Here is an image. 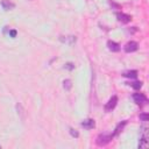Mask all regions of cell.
I'll use <instances>...</instances> for the list:
<instances>
[{
	"label": "cell",
	"mask_w": 149,
	"mask_h": 149,
	"mask_svg": "<svg viewBox=\"0 0 149 149\" xmlns=\"http://www.w3.org/2000/svg\"><path fill=\"white\" fill-rule=\"evenodd\" d=\"M112 139H113L112 134H106V133H104V134H100V135L97 137L95 142H97L98 146H106L107 143H109V142L112 141Z\"/></svg>",
	"instance_id": "cell-1"
},
{
	"label": "cell",
	"mask_w": 149,
	"mask_h": 149,
	"mask_svg": "<svg viewBox=\"0 0 149 149\" xmlns=\"http://www.w3.org/2000/svg\"><path fill=\"white\" fill-rule=\"evenodd\" d=\"M133 100H134V102L137 104V105H143V104H146V102L148 101L147 97H146L143 93H134V94H133Z\"/></svg>",
	"instance_id": "cell-2"
},
{
	"label": "cell",
	"mask_w": 149,
	"mask_h": 149,
	"mask_svg": "<svg viewBox=\"0 0 149 149\" xmlns=\"http://www.w3.org/2000/svg\"><path fill=\"white\" fill-rule=\"evenodd\" d=\"M116 104H118V97H116V95H113V97L106 102V105H105V111H106V112L113 111L114 107L116 106Z\"/></svg>",
	"instance_id": "cell-3"
},
{
	"label": "cell",
	"mask_w": 149,
	"mask_h": 149,
	"mask_svg": "<svg viewBox=\"0 0 149 149\" xmlns=\"http://www.w3.org/2000/svg\"><path fill=\"white\" fill-rule=\"evenodd\" d=\"M125 51L126 52H134V51H136L137 49H139V44H137V42H135V41H129L126 45H125Z\"/></svg>",
	"instance_id": "cell-4"
},
{
	"label": "cell",
	"mask_w": 149,
	"mask_h": 149,
	"mask_svg": "<svg viewBox=\"0 0 149 149\" xmlns=\"http://www.w3.org/2000/svg\"><path fill=\"white\" fill-rule=\"evenodd\" d=\"M116 19H118V21H120L122 23H128L132 21V16L129 14H126V13H118Z\"/></svg>",
	"instance_id": "cell-5"
},
{
	"label": "cell",
	"mask_w": 149,
	"mask_h": 149,
	"mask_svg": "<svg viewBox=\"0 0 149 149\" xmlns=\"http://www.w3.org/2000/svg\"><path fill=\"white\" fill-rule=\"evenodd\" d=\"M80 125H81V127H84L85 129H92V128L95 127V122H94L93 119H85V120L81 121Z\"/></svg>",
	"instance_id": "cell-6"
},
{
	"label": "cell",
	"mask_w": 149,
	"mask_h": 149,
	"mask_svg": "<svg viewBox=\"0 0 149 149\" xmlns=\"http://www.w3.org/2000/svg\"><path fill=\"white\" fill-rule=\"evenodd\" d=\"M59 41L63 42V43H68V44L71 45V44H73L77 41V37L73 36V35H71V36H61L59 37Z\"/></svg>",
	"instance_id": "cell-7"
},
{
	"label": "cell",
	"mask_w": 149,
	"mask_h": 149,
	"mask_svg": "<svg viewBox=\"0 0 149 149\" xmlns=\"http://www.w3.org/2000/svg\"><path fill=\"white\" fill-rule=\"evenodd\" d=\"M126 125H127V120H123L122 122L118 123L116 127H115V129H114V132H113V134H112V136H118V135L122 132V129H123V127H125Z\"/></svg>",
	"instance_id": "cell-8"
},
{
	"label": "cell",
	"mask_w": 149,
	"mask_h": 149,
	"mask_svg": "<svg viewBox=\"0 0 149 149\" xmlns=\"http://www.w3.org/2000/svg\"><path fill=\"white\" fill-rule=\"evenodd\" d=\"M107 47H108V49H109L111 51H113V52L120 51V44L116 43V42H114V41H108V42H107Z\"/></svg>",
	"instance_id": "cell-9"
},
{
	"label": "cell",
	"mask_w": 149,
	"mask_h": 149,
	"mask_svg": "<svg viewBox=\"0 0 149 149\" xmlns=\"http://www.w3.org/2000/svg\"><path fill=\"white\" fill-rule=\"evenodd\" d=\"M1 6H2V8L5 10H10V9H13L15 7V3L9 1V0H2L1 1Z\"/></svg>",
	"instance_id": "cell-10"
},
{
	"label": "cell",
	"mask_w": 149,
	"mask_h": 149,
	"mask_svg": "<svg viewBox=\"0 0 149 149\" xmlns=\"http://www.w3.org/2000/svg\"><path fill=\"white\" fill-rule=\"evenodd\" d=\"M137 71L136 70H130V71H126V72H123L122 73V76L123 77H127V78H133V79H135L136 77H137Z\"/></svg>",
	"instance_id": "cell-11"
},
{
	"label": "cell",
	"mask_w": 149,
	"mask_h": 149,
	"mask_svg": "<svg viewBox=\"0 0 149 149\" xmlns=\"http://www.w3.org/2000/svg\"><path fill=\"white\" fill-rule=\"evenodd\" d=\"M63 87H64L65 91H70L71 87H72V81H71L70 79H65V80L63 81Z\"/></svg>",
	"instance_id": "cell-12"
},
{
	"label": "cell",
	"mask_w": 149,
	"mask_h": 149,
	"mask_svg": "<svg viewBox=\"0 0 149 149\" xmlns=\"http://www.w3.org/2000/svg\"><path fill=\"white\" fill-rule=\"evenodd\" d=\"M16 111H17V114H20L21 119L23 120L24 119V112H23V108H22V106L20 104H16Z\"/></svg>",
	"instance_id": "cell-13"
},
{
	"label": "cell",
	"mask_w": 149,
	"mask_h": 149,
	"mask_svg": "<svg viewBox=\"0 0 149 149\" xmlns=\"http://www.w3.org/2000/svg\"><path fill=\"white\" fill-rule=\"evenodd\" d=\"M133 88H135V90H140L141 87H142V81H133V83H130L129 84Z\"/></svg>",
	"instance_id": "cell-14"
},
{
	"label": "cell",
	"mask_w": 149,
	"mask_h": 149,
	"mask_svg": "<svg viewBox=\"0 0 149 149\" xmlns=\"http://www.w3.org/2000/svg\"><path fill=\"white\" fill-rule=\"evenodd\" d=\"M64 69H66V70H69V71H72V70L74 69V64L71 63V62H69V63H66V64L64 65Z\"/></svg>",
	"instance_id": "cell-15"
},
{
	"label": "cell",
	"mask_w": 149,
	"mask_h": 149,
	"mask_svg": "<svg viewBox=\"0 0 149 149\" xmlns=\"http://www.w3.org/2000/svg\"><path fill=\"white\" fill-rule=\"evenodd\" d=\"M69 130H70V134H71V136H72V137H78V136H79V133H78L76 129H73V128H70Z\"/></svg>",
	"instance_id": "cell-16"
},
{
	"label": "cell",
	"mask_w": 149,
	"mask_h": 149,
	"mask_svg": "<svg viewBox=\"0 0 149 149\" xmlns=\"http://www.w3.org/2000/svg\"><path fill=\"white\" fill-rule=\"evenodd\" d=\"M140 119H141L142 121H148L149 115H148L147 113H142V114H140Z\"/></svg>",
	"instance_id": "cell-17"
},
{
	"label": "cell",
	"mask_w": 149,
	"mask_h": 149,
	"mask_svg": "<svg viewBox=\"0 0 149 149\" xmlns=\"http://www.w3.org/2000/svg\"><path fill=\"white\" fill-rule=\"evenodd\" d=\"M8 34H9V36H10V37H13V38H14V37L16 36L17 31H16L15 29H9V33H8Z\"/></svg>",
	"instance_id": "cell-18"
}]
</instances>
